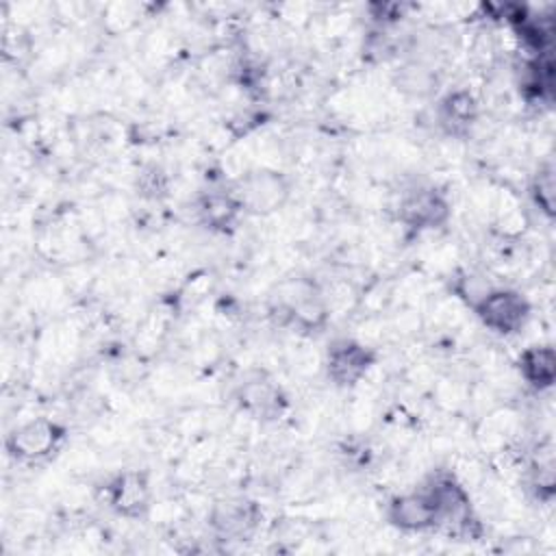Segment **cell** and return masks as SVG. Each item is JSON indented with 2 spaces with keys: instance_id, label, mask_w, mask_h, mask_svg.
<instances>
[{
  "instance_id": "obj_1",
  "label": "cell",
  "mask_w": 556,
  "mask_h": 556,
  "mask_svg": "<svg viewBox=\"0 0 556 556\" xmlns=\"http://www.w3.org/2000/svg\"><path fill=\"white\" fill-rule=\"evenodd\" d=\"M471 308L489 330L504 337L519 332L532 311L523 293L506 287H491Z\"/></svg>"
},
{
  "instance_id": "obj_2",
  "label": "cell",
  "mask_w": 556,
  "mask_h": 556,
  "mask_svg": "<svg viewBox=\"0 0 556 556\" xmlns=\"http://www.w3.org/2000/svg\"><path fill=\"white\" fill-rule=\"evenodd\" d=\"M65 437V428L52 419L39 417L20 424L7 437V450L17 460H41L50 456Z\"/></svg>"
},
{
  "instance_id": "obj_3",
  "label": "cell",
  "mask_w": 556,
  "mask_h": 556,
  "mask_svg": "<svg viewBox=\"0 0 556 556\" xmlns=\"http://www.w3.org/2000/svg\"><path fill=\"white\" fill-rule=\"evenodd\" d=\"M235 195L243 208L265 215L285 204V200L289 198V182L278 172L256 169L248 172L239 180V189L235 191Z\"/></svg>"
},
{
  "instance_id": "obj_4",
  "label": "cell",
  "mask_w": 556,
  "mask_h": 556,
  "mask_svg": "<svg viewBox=\"0 0 556 556\" xmlns=\"http://www.w3.org/2000/svg\"><path fill=\"white\" fill-rule=\"evenodd\" d=\"M106 504L122 517L137 519L150 508V480L143 471L128 469L106 482Z\"/></svg>"
},
{
  "instance_id": "obj_5",
  "label": "cell",
  "mask_w": 556,
  "mask_h": 556,
  "mask_svg": "<svg viewBox=\"0 0 556 556\" xmlns=\"http://www.w3.org/2000/svg\"><path fill=\"white\" fill-rule=\"evenodd\" d=\"M387 519L402 532H424L439 526L437 506L426 489L393 497L387 506Z\"/></svg>"
},
{
  "instance_id": "obj_6",
  "label": "cell",
  "mask_w": 556,
  "mask_h": 556,
  "mask_svg": "<svg viewBox=\"0 0 556 556\" xmlns=\"http://www.w3.org/2000/svg\"><path fill=\"white\" fill-rule=\"evenodd\" d=\"M374 361L376 356L367 345L354 339H339L328 350L326 367L332 382H337L339 387H352L367 374Z\"/></svg>"
},
{
  "instance_id": "obj_7",
  "label": "cell",
  "mask_w": 556,
  "mask_h": 556,
  "mask_svg": "<svg viewBox=\"0 0 556 556\" xmlns=\"http://www.w3.org/2000/svg\"><path fill=\"white\" fill-rule=\"evenodd\" d=\"M450 217V204L437 189H417L400 204V219L410 228H437Z\"/></svg>"
},
{
  "instance_id": "obj_8",
  "label": "cell",
  "mask_w": 556,
  "mask_h": 556,
  "mask_svg": "<svg viewBox=\"0 0 556 556\" xmlns=\"http://www.w3.org/2000/svg\"><path fill=\"white\" fill-rule=\"evenodd\" d=\"M258 523V508L248 500H222L211 510V526L219 536L243 539Z\"/></svg>"
},
{
  "instance_id": "obj_9",
  "label": "cell",
  "mask_w": 556,
  "mask_h": 556,
  "mask_svg": "<svg viewBox=\"0 0 556 556\" xmlns=\"http://www.w3.org/2000/svg\"><path fill=\"white\" fill-rule=\"evenodd\" d=\"M437 115H439V124L445 128V132L463 135L471 128V124L478 117V102L469 91L456 89V91H450L439 102Z\"/></svg>"
},
{
  "instance_id": "obj_10",
  "label": "cell",
  "mask_w": 556,
  "mask_h": 556,
  "mask_svg": "<svg viewBox=\"0 0 556 556\" xmlns=\"http://www.w3.org/2000/svg\"><path fill=\"white\" fill-rule=\"evenodd\" d=\"M519 371L523 380L539 389L545 391L554 384L556 378V354L552 345H530L521 352L519 356Z\"/></svg>"
},
{
  "instance_id": "obj_11",
  "label": "cell",
  "mask_w": 556,
  "mask_h": 556,
  "mask_svg": "<svg viewBox=\"0 0 556 556\" xmlns=\"http://www.w3.org/2000/svg\"><path fill=\"white\" fill-rule=\"evenodd\" d=\"M282 393L276 384H271V380L267 378H254L241 384L239 389V402L241 406H245L250 413L258 415V417H278L280 408H282Z\"/></svg>"
},
{
  "instance_id": "obj_12",
  "label": "cell",
  "mask_w": 556,
  "mask_h": 556,
  "mask_svg": "<svg viewBox=\"0 0 556 556\" xmlns=\"http://www.w3.org/2000/svg\"><path fill=\"white\" fill-rule=\"evenodd\" d=\"M241 208L243 206L237 195L230 193H208L200 200L198 206L202 222L215 230H226L228 226H232Z\"/></svg>"
},
{
  "instance_id": "obj_13",
  "label": "cell",
  "mask_w": 556,
  "mask_h": 556,
  "mask_svg": "<svg viewBox=\"0 0 556 556\" xmlns=\"http://www.w3.org/2000/svg\"><path fill=\"white\" fill-rule=\"evenodd\" d=\"M397 85L402 91H406L410 96H428L434 89L437 78L428 67L413 63V65H404L400 70Z\"/></svg>"
},
{
  "instance_id": "obj_14",
  "label": "cell",
  "mask_w": 556,
  "mask_h": 556,
  "mask_svg": "<svg viewBox=\"0 0 556 556\" xmlns=\"http://www.w3.org/2000/svg\"><path fill=\"white\" fill-rule=\"evenodd\" d=\"M532 200L539 206L541 213H545L547 217L554 215V167L552 165H543L530 187Z\"/></svg>"
}]
</instances>
